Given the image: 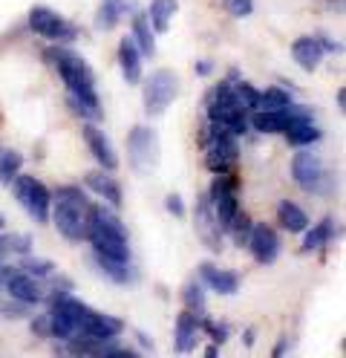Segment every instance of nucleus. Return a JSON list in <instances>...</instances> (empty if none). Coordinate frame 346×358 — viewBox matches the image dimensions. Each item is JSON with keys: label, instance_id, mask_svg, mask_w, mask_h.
Instances as JSON below:
<instances>
[{"label": "nucleus", "instance_id": "nucleus-1", "mask_svg": "<svg viewBox=\"0 0 346 358\" xmlns=\"http://www.w3.org/2000/svg\"><path fill=\"white\" fill-rule=\"evenodd\" d=\"M46 58L58 70L64 87H66V101L75 113L87 122H101L104 110H101V99H99V90H96V76H92L89 64L75 55L73 50H64V47H52L46 50Z\"/></svg>", "mask_w": 346, "mask_h": 358}, {"label": "nucleus", "instance_id": "nucleus-2", "mask_svg": "<svg viewBox=\"0 0 346 358\" xmlns=\"http://www.w3.org/2000/svg\"><path fill=\"white\" fill-rule=\"evenodd\" d=\"M89 208H92V203L78 185H61L52 194V206H50V217L55 222L58 234L64 240H69V243L87 240Z\"/></svg>", "mask_w": 346, "mask_h": 358}, {"label": "nucleus", "instance_id": "nucleus-3", "mask_svg": "<svg viewBox=\"0 0 346 358\" xmlns=\"http://www.w3.org/2000/svg\"><path fill=\"white\" fill-rule=\"evenodd\" d=\"M87 240L92 252L113 260H130V237L124 222L115 217L107 206H92L89 208V226H87Z\"/></svg>", "mask_w": 346, "mask_h": 358}, {"label": "nucleus", "instance_id": "nucleus-4", "mask_svg": "<svg viewBox=\"0 0 346 358\" xmlns=\"http://www.w3.org/2000/svg\"><path fill=\"white\" fill-rule=\"evenodd\" d=\"M205 113H208V122H217V124L228 127L234 136L248 133V110L240 104L231 81H219L211 93H208Z\"/></svg>", "mask_w": 346, "mask_h": 358}, {"label": "nucleus", "instance_id": "nucleus-5", "mask_svg": "<svg viewBox=\"0 0 346 358\" xmlns=\"http://www.w3.org/2000/svg\"><path fill=\"white\" fill-rule=\"evenodd\" d=\"M202 148H205V168L211 173H231L240 159V145L237 136L228 127L217 122H205L202 124Z\"/></svg>", "mask_w": 346, "mask_h": 358}, {"label": "nucleus", "instance_id": "nucleus-6", "mask_svg": "<svg viewBox=\"0 0 346 358\" xmlns=\"http://www.w3.org/2000/svg\"><path fill=\"white\" fill-rule=\"evenodd\" d=\"M66 303H69V312H73V327H75L73 338H78V335H84V338H119L124 332V321L104 315V312L87 306L84 301H78L73 295L66 298Z\"/></svg>", "mask_w": 346, "mask_h": 358}, {"label": "nucleus", "instance_id": "nucleus-7", "mask_svg": "<svg viewBox=\"0 0 346 358\" xmlns=\"http://www.w3.org/2000/svg\"><path fill=\"white\" fill-rule=\"evenodd\" d=\"M12 194L20 203V208L27 211L35 222H50V206H52V194L41 179L29 176V173H17L12 179Z\"/></svg>", "mask_w": 346, "mask_h": 358}, {"label": "nucleus", "instance_id": "nucleus-8", "mask_svg": "<svg viewBox=\"0 0 346 358\" xmlns=\"http://www.w3.org/2000/svg\"><path fill=\"white\" fill-rule=\"evenodd\" d=\"M291 176H294V182L303 188L306 194H332V188H335L326 165H323V159H320L317 153H312V150L294 153V159H291Z\"/></svg>", "mask_w": 346, "mask_h": 358}, {"label": "nucleus", "instance_id": "nucleus-9", "mask_svg": "<svg viewBox=\"0 0 346 358\" xmlns=\"http://www.w3.org/2000/svg\"><path fill=\"white\" fill-rule=\"evenodd\" d=\"M145 113L150 119L165 116V110L173 104V99L179 96V76L173 70H156L147 76L145 81Z\"/></svg>", "mask_w": 346, "mask_h": 358}, {"label": "nucleus", "instance_id": "nucleus-10", "mask_svg": "<svg viewBox=\"0 0 346 358\" xmlns=\"http://www.w3.org/2000/svg\"><path fill=\"white\" fill-rule=\"evenodd\" d=\"M29 29L52 43H66V41H75L81 35V29L75 24H69L64 15H58L50 6H32L29 9Z\"/></svg>", "mask_w": 346, "mask_h": 358}, {"label": "nucleus", "instance_id": "nucleus-11", "mask_svg": "<svg viewBox=\"0 0 346 358\" xmlns=\"http://www.w3.org/2000/svg\"><path fill=\"white\" fill-rule=\"evenodd\" d=\"M127 153H130V165L133 171L138 173H150L156 165H159V133L153 127H145V124H138L130 130V136H127Z\"/></svg>", "mask_w": 346, "mask_h": 358}, {"label": "nucleus", "instance_id": "nucleus-12", "mask_svg": "<svg viewBox=\"0 0 346 358\" xmlns=\"http://www.w3.org/2000/svg\"><path fill=\"white\" fill-rule=\"evenodd\" d=\"M211 206H214V214H217V222L222 226V231L228 229V222L234 220V214L240 211V199H237V179L231 173H217V179L211 182Z\"/></svg>", "mask_w": 346, "mask_h": 358}, {"label": "nucleus", "instance_id": "nucleus-13", "mask_svg": "<svg viewBox=\"0 0 346 358\" xmlns=\"http://www.w3.org/2000/svg\"><path fill=\"white\" fill-rule=\"evenodd\" d=\"M194 226L199 240L208 245L211 252H222V226L217 222L214 206H211V196L199 194L196 196V206H194Z\"/></svg>", "mask_w": 346, "mask_h": 358}, {"label": "nucleus", "instance_id": "nucleus-14", "mask_svg": "<svg viewBox=\"0 0 346 358\" xmlns=\"http://www.w3.org/2000/svg\"><path fill=\"white\" fill-rule=\"evenodd\" d=\"M248 249H251V257L263 263V266H271L280 255V240H277V231L266 222H254L251 226V234H248Z\"/></svg>", "mask_w": 346, "mask_h": 358}, {"label": "nucleus", "instance_id": "nucleus-15", "mask_svg": "<svg viewBox=\"0 0 346 358\" xmlns=\"http://www.w3.org/2000/svg\"><path fill=\"white\" fill-rule=\"evenodd\" d=\"M84 142H87V148H89V153L96 156V162L104 168V171H115L119 168V156H115V148H113V142L107 139V133L96 124V122H87L84 124Z\"/></svg>", "mask_w": 346, "mask_h": 358}, {"label": "nucleus", "instance_id": "nucleus-16", "mask_svg": "<svg viewBox=\"0 0 346 358\" xmlns=\"http://www.w3.org/2000/svg\"><path fill=\"white\" fill-rule=\"evenodd\" d=\"M3 280H6V289H9L12 301L29 303V306L43 301V286H41V280L32 278V275H27V272H20V268H17V272H9V268H6Z\"/></svg>", "mask_w": 346, "mask_h": 358}, {"label": "nucleus", "instance_id": "nucleus-17", "mask_svg": "<svg viewBox=\"0 0 346 358\" xmlns=\"http://www.w3.org/2000/svg\"><path fill=\"white\" fill-rule=\"evenodd\" d=\"M84 185L96 196H101L110 208H122V185L115 182V176H110V171H89L84 176Z\"/></svg>", "mask_w": 346, "mask_h": 358}, {"label": "nucleus", "instance_id": "nucleus-18", "mask_svg": "<svg viewBox=\"0 0 346 358\" xmlns=\"http://www.w3.org/2000/svg\"><path fill=\"white\" fill-rule=\"evenodd\" d=\"M199 278L205 286H211L219 295H237V289H240V278L214 263H199Z\"/></svg>", "mask_w": 346, "mask_h": 358}, {"label": "nucleus", "instance_id": "nucleus-19", "mask_svg": "<svg viewBox=\"0 0 346 358\" xmlns=\"http://www.w3.org/2000/svg\"><path fill=\"white\" fill-rule=\"evenodd\" d=\"M199 318H202V315H196V312H191V309L179 312V318H176V352H191V350H196L199 332H202Z\"/></svg>", "mask_w": 346, "mask_h": 358}, {"label": "nucleus", "instance_id": "nucleus-20", "mask_svg": "<svg viewBox=\"0 0 346 358\" xmlns=\"http://www.w3.org/2000/svg\"><path fill=\"white\" fill-rule=\"evenodd\" d=\"M119 66L127 84H138L142 81V52H138L133 38H122L119 43Z\"/></svg>", "mask_w": 346, "mask_h": 358}, {"label": "nucleus", "instance_id": "nucleus-21", "mask_svg": "<svg viewBox=\"0 0 346 358\" xmlns=\"http://www.w3.org/2000/svg\"><path fill=\"white\" fill-rule=\"evenodd\" d=\"M286 139H289V145H294V148H309V145H315L323 133H320V127L315 124V119L312 116H303V119H291L289 124H286Z\"/></svg>", "mask_w": 346, "mask_h": 358}, {"label": "nucleus", "instance_id": "nucleus-22", "mask_svg": "<svg viewBox=\"0 0 346 358\" xmlns=\"http://www.w3.org/2000/svg\"><path fill=\"white\" fill-rule=\"evenodd\" d=\"M291 55H294L300 70L312 73V70H317V66H320V61H323V55H326V52H323L317 38H297L291 43Z\"/></svg>", "mask_w": 346, "mask_h": 358}, {"label": "nucleus", "instance_id": "nucleus-23", "mask_svg": "<svg viewBox=\"0 0 346 358\" xmlns=\"http://www.w3.org/2000/svg\"><path fill=\"white\" fill-rule=\"evenodd\" d=\"M127 12H136L133 0H101L99 15H96V27H99L101 32H110V29L119 27V20H122Z\"/></svg>", "mask_w": 346, "mask_h": 358}, {"label": "nucleus", "instance_id": "nucleus-24", "mask_svg": "<svg viewBox=\"0 0 346 358\" xmlns=\"http://www.w3.org/2000/svg\"><path fill=\"white\" fill-rule=\"evenodd\" d=\"M277 222L289 231V234H300L309 229V214L300 208L297 203H289V199H283L280 206H277Z\"/></svg>", "mask_w": 346, "mask_h": 358}, {"label": "nucleus", "instance_id": "nucleus-25", "mask_svg": "<svg viewBox=\"0 0 346 358\" xmlns=\"http://www.w3.org/2000/svg\"><path fill=\"white\" fill-rule=\"evenodd\" d=\"M133 41H136V47H138V52L142 55H153L156 52V38H153V27H150V20H147V15L145 12H133V35H130Z\"/></svg>", "mask_w": 346, "mask_h": 358}, {"label": "nucleus", "instance_id": "nucleus-26", "mask_svg": "<svg viewBox=\"0 0 346 358\" xmlns=\"http://www.w3.org/2000/svg\"><path fill=\"white\" fill-rule=\"evenodd\" d=\"M176 9H179V0H153L150 12H147V20H150L153 32H168L171 24H173Z\"/></svg>", "mask_w": 346, "mask_h": 358}, {"label": "nucleus", "instance_id": "nucleus-27", "mask_svg": "<svg viewBox=\"0 0 346 358\" xmlns=\"http://www.w3.org/2000/svg\"><path fill=\"white\" fill-rule=\"evenodd\" d=\"M332 234H335V220H320L317 226H312V229H306V237H303V252H317V249H323L329 240H332Z\"/></svg>", "mask_w": 346, "mask_h": 358}, {"label": "nucleus", "instance_id": "nucleus-28", "mask_svg": "<svg viewBox=\"0 0 346 358\" xmlns=\"http://www.w3.org/2000/svg\"><path fill=\"white\" fill-rule=\"evenodd\" d=\"M96 260H99L101 272H104L110 280H115V283H127V280H133L130 260H113V257H101V255H96Z\"/></svg>", "mask_w": 346, "mask_h": 358}, {"label": "nucleus", "instance_id": "nucleus-29", "mask_svg": "<svg viewBox=\"0 0 346 358\" xmlns=\"http://www.w3.org/2000/svg\"><path fill=\"white\" fill-rule=\"evenodd\" d=\"M23 168V156L17 150H0V185H12V179Z\"/></svg>", "mask_w": 346, "mask_h": 358}, {"label": "nucleus", "instance_id": "nucleus-30", "mask_svg": "<svg viewBox=\"0 0 346 358\" xmlns=\"http://www.w3.org/2000/svg\"><path fill=\"white\" fill-rule=\"evenodd\" d=\"M20 272H27V275H32V278H38V280H43V278H52L55 275V263L52 260H43V257H23L20 260Z\"/></svg>", "mask_w": 346, "mask_h": 358}, {"label": "nucleus", "instance_id": "nucleus-31", "mask_svg": "<svg viewBox=\"0 0 346 358\" xmlns=\"http://www.w3.org/2000/svg\"><path fill=\"white\" fill-rule=\"evenodd\" d=\"M291 104V93L283 87H268L266 93H260V107L257 110H283Z\"/></svg>", "mask_w": 346, "mask_h": 358}, {"label": "nucleus", "instance_id": "nucleus-32", "mask_svg": "<svg viewBox=\"0 0 346 358\" xmlns=\"http://www.w3.org/2000/svg\"><path fill=\"white\" fill-rule=\"evenodd\" d=\"M251 226H254V222L248 220V214H245V211H237L234 220L228 222L225 231L231 234V240H234L237 245H245V243H248V234H251Z\"/></svg>", "mask_w": 346, "mask_h": 358}, {"label": "nucleus", "instance_id": "nucleus-33", "mask_svg": "<svg viewBox=\"0 0 346 358\" xmlns=\"http://www.w3.org/2000/svg\"><path fill=\"white\" fill-rule=\"evenodd\" d=\"M182 301H185V306H188L191 312H196V315H205V292H202V283H196V280L185 283Z\"/></svg>", "mask_w": 346, "mask_h": 358}, {"label": "nucleus", "instance_id": "nucleus-34", "mask_svg": "<svg viewBox=\"0 0 346 358\" xmlns=\"http://www.w3.org/2000/svg\"><path fill=\"white\" fill-rule=\"evenodd\" d=\"M234 84V93H237V99H240V104L248 110V113H254V110L260 107V93L254 90L248 81H231Z\"/></svg>", "mask_w": 346, "mask_h": 358}, {"label": "nucleus", "instance_id": "nucleus-35", "mask_svg": "<svg viewBox=\"0 0 346 358\" xmlns=\"http://www.w3.org/2000/svg\"><path fill=\"white\" fill-rule=\"evenodd\" d=\"M3 249L15 255H29L32 252V237L29 234H3Z\"/></svg>", "mask_w": 346, "mask_h": 358}, {"label": "nucleus", "instance_id": "nucleus-36", "mask_svg": "<svg viewBox=\"0 0 346 358\" xmlns=\"http://www.w3.org/2000/svg\"><path fill=\"white\" fill-rule=\"evenodd\" d=\"M199 327H202V332H208L211 335V341L214 344H222V341H228V327L225 324H214L211 318H199Z\"/></svg>", "mask_w": 346, "mask_h": 358}, {"label": "nucleus", "instance_id": "nucleus-37", "mask_svg": "<svg viewBox=\"0 0 346 358\" xmlns=\"http://www.w3.org/2000/svg\"><path fill=\"white\" fill-rule=\"evenodd\" d=\"M222 6L234 17H248L254 12V0H222Z\"/></svg>", "mask_w": 346, "mask_h": 358}, {"label": "nucleus", "instance_id": "nucleus-38", "mask_svg": "<svg viewBox=\"0 0 346 358\" xmlns=\"http://www.w3.org/2000/svg\"><path fill=\"white\" fill-rule=\"evenodd\" d=\"M165 206H168V211H171L173 217H185V203H182L179 194H171V196L165 199Z\"/></svg>", "mask_w": 346, "mask_h": 358}, {"label": "nucleus", "instance_id": "nucleus-39", "mask_svg": "<svg viewBox=\"0 0 346 358\" xmlns=\"http://www.w3.org/2000/svg\"><path fill=\"white\" fill-rule=\"evenodd\" d=\"M317 43L323 47V52H340V50H343L340 41H335V38H329V35H317Z\"/></svg>", "mask_w": 346, "mask_h": 358}, {"label": "nucleus", "instance_id": "nucleus-40", "mask_svg": "<svg viewBox=\"0 0 346 358\" xmlns=\"http://www.w3.org/2000/svg\"><path fill=\"white\" fill-rule=\"evenodd\" d=\"M32 332H38V335H50V318H46V315H38V318L32 321Z\"/></svg>", "mask_w": 346, "mask_h": 358}, {"label": "nucleus", "instance_id": "nucleus-41", "mask_svg": "<svg viewBox=\"0 0 346 358\" xmlns=\"http://www.w3.org/2000/svg\"><path fill=\"white\" fill-rule=\"evenodd\" d=\"M194 70H196L199 76H208V73H211V70H214V64H211V61H199V64L194 66Z\"/></svg>", "mask_w": 346, "mask_h": 358}, {"label": "nucleus", "instance_id": "nucleus-42", "mask_svg": "<svg viewBox=\"0 0 346 358\" xmlns=\"http://www.w3.org/2000/svg\"><path fill=\"white\" fill-rule=\"evenodd\" d=\"M338 107H340V110H346V90H343V87L338 90Z\"/></svg>", "mask_w": 346, "mask_h": 358}, {"label": "nucleus", "instance_id": "nucleus-43", "mask_svg": "<svg viewBox=\"0 0 346 358\" xmlns=\"http://www.w3.org/2000/svg\"><path fill=\"white\" fill-rule=\"evenodd\" d=\"M286 347H289V338H283L280 344H277V347H274V355H283V352H286Z\"/></svg>", "mask_w": 346, "mask_h": 358}, {"label": "nucleus", "instance_id": "nucleus-44", "mask_svg": "<svg viewBox=\"0 0 346 358\" xmlns=\"http://www.w3.org/2000/svg\"><path fill=\"white\" fill-rule=\"evenodd\" d=\"M245 344H248V347L254 344V329H248V332H245Z\"/></svg>", "mask_w": 346, "mask_h": 358}, {"label": "nucleus", "instance_id": "nucleus-45", "mask_svg": "<svg viewBox=\"0 0 346 358\" xmlns=\"http://www.w3.org/2000/svg\"><path fill=\"white\" fill-rule=\"evenodd\" d=\"M0 252H6V249H3V234H0Z\"/></svg>", "mask_w": 346, "mask_h": 358}, {"label": "nucleus", "instance_id": "nucleus-46", "mask_svg": "<svg viewBox=\"0 0 346 358\" xmlns=\"http://www.w3.org/2000/svg\"><path fill=\"white\" fill-rule=\"evenodd\" d=\"M0 268H3V263H0Z\"/></svg>", "mask_w": 346, "mask_h": 358}]
</instances>
